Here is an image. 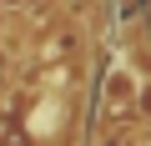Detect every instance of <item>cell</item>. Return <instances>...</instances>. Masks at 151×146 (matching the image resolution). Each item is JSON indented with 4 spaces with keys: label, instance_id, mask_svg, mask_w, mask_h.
I'll return each instance as SVG.
<instances>
[{
    "label": "cell",
    "instance_id": "cell-1",
    "mask_svg": "<svg viewBox=\"0 0 151 146\" xmlns=\"http://www.w3.org/2000/svg\"><path fill=\"white\" fill-rule=\"evenodd\" d=\"M136 91H141V70H136L126 55H116V60L106 65V76H101V116H106V121L136 116Z\"/></svg>",
    "mask_w": 151,
    "mask_h": 146
},
{
    "label": "cell",
    "instance_id": "cell-2",
    "mask_svg": "<svg viewBox=\"0 0 151 146\" xmlns=\"http://www.w3.org/2000/svg\"><path fill=\"white\" fill-rule=\"evenodd\" d=\"M136 116L151 121V76H141V91H136Z\"/></svg>",
    "mask_w": 151,
    "mask_h": 146
},
{
    "label": "cell",
    "instance_id": "cell-3",
    "mask_svg": "<svg viewBox=\"0 0 151 146\" xmlns=\"http://www.w3.org/2000/svg\"><path fill=\"white\" fill-rule=\"evenodd\" d=\"M126 146H151V121H136L126 131Z\"/></svg>",
    "mask_w": 151,
    "mask_h": 146
},
{
    "label": "cell",
    "instance_id": "cell-4",
    "mask_svg": "<svg viewBox=\"0 0 151 146\" xmlns=\"http://www.w3.org/2000/svg\"><path fill=\"white\" fill-rule=\"evenodd\" d=\"M35 0H0V15H30Z\"/></svg>",
    "mask_w": 151,
    "mask_h": 146
},
{
    "label": "cell",
    "instance_id": "cell-5",
    "mask_svg": "<svg viewBox=\"0 0 151 146\" xmlns=\"http://www.w3.org/2000/svg\"><path fill=\"white\" fill-rule=\"evenodd\" d=\"M0 91H5V55H0Z\"/></svg>",
    "mask_w": 151,
    "mask_h": 146
}]
</instances>
